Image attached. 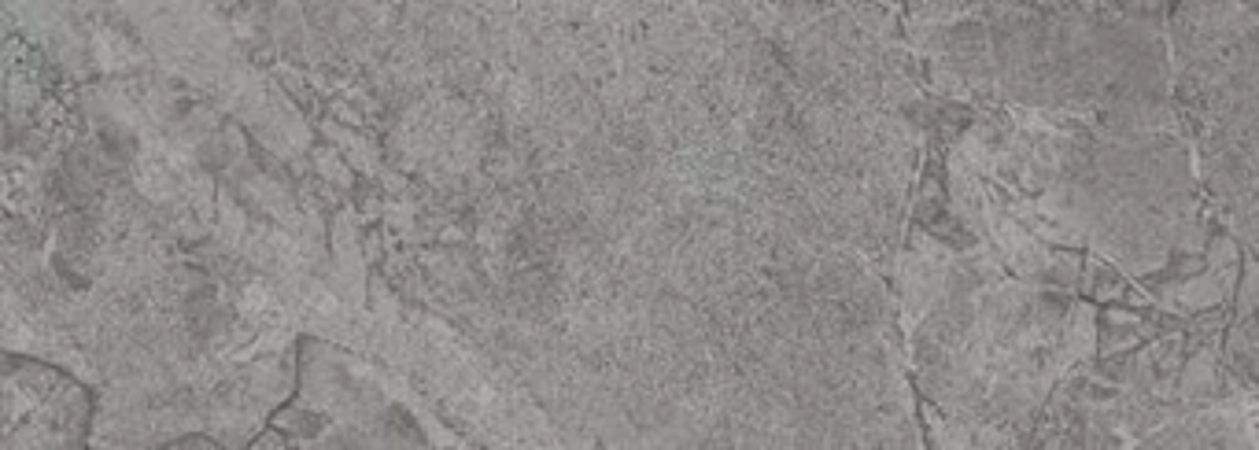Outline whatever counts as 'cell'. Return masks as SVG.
<instances>
[{
	"label": "cell",
	"mask_w": 1259,
	"mask_h": 450,
	"mask_svg": "<svg viewBox=\"0 0 1259 450\" xmlns=\"http://www.w3.org/2000/svg\"><path fill=\"white\" fill-rule=\"evenodd\" d=\"M1233 310H1238V318H1249L1259 310V262H1256V256L1241 259V281H1238V296H1233Z\"/></svg>",
	"instance_id": "6"
},
{
	"label": "cell",
	"mask_w": 1259,
	"mask_h": 450,
	"mask_svg": "<svg viewBox=\"0 0 1259 450\" xmlns=\"http://www.w3.org/2000/svg\"><path fill=\"white\" fill-rule=\"evenodd\" d=\"M1082 288L1085 292H1090L1093 299H1104V303H1116V299H1123V292H1127V273L1116 267H1108L1104 259H1090L1082 267Z\"/></svg>",
	"instance_id": "5"
},
{
	"label": "cell",
	"mask_w": 1259,
	"mask_h": 450,
	"mask_svg": "<svg viewBox=\"0 0 1259 450\" xmlns=\"http://www.w3.org/2000/svg\"><path fill=\"white\" fill-rule=\"evenodd\" d=\"M1141 337H1146V326H1141V318L1130 314V310H1104V314L1097 318V354L1134 351Z\"/></svg>",
	"instance_id": "3"
},
{
	"label": "cell",
	"mask_w": 1259,
	"mask_h": 450,
	"mask_svg": "<svg viewBox=\"0 0 1259 450\" xmlns=\"http://www.w3.org/2000/svg\"><path fill=\"white\" fill-rule=\"evenodd\" d=\"M1249 432H1252V440H1256V447H1259V407H1256V413L1249 418Z\"/></svg>",
	"instance_id": "7"
},
{
	"label": "cell",
	"mask_w": 1259,
	"mask_h": 450,
	"mask_svg": "<svg viewBox=\"0 0 1259 450\" xmlns=\"http://www.w3.org/2000/svg\"><path fill=\"white\" fill-rule=\"evenodd\" d=\"M1057 348H1060V359H1064V369L1090 362L1097 354V318L1085 303H1075L1068 310V321H1064V332H1060Z\"/></svg>",
	"instance_id": "2"
},
{
	"label": "cell",
	"mask_w": 1259,
	"mask_h": 450,
	"mask_svg": "<svg viewBox=\"0 0 1259 450\" xmlns=\"http://www.w3.org/2000/svg\"><path fill=\"white\" fill-rule=\"evenodd\" d=\"M975 16L953 22L950 33H945V56H950V60H979V56H990V27L987 19H975Z\"/></svg>",
	"instance_id": "4"
},
{
	"label": "cell",
	"mask_w": 1259,
	"mask_h": 450,
	"mask_svg": "<svg viewBox=\"0 0 1259 450\" xmlns=\"http://www.w3.org/2000/svg\"><path fill=\"white\" fill-rule=\"evenodd\" d=\"M894 270L901 284V310H905V326L912 332L920 326V318L945 299V267L920 256V251H901L894 259Z\"/></svg>",
	"instance_id": "1"
}]
</instances>
